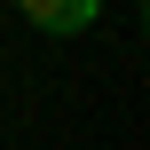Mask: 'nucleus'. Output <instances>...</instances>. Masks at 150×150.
<instances>
[{
  "label": "nucleus",
  "instance_id": "f257e3e1",
  "mask_svg": "<svg viewBox=\"0 0 150 150\" xmlns=\"http://www.w3.org/2000/svg\"><path fill=\"white\" fill-rule=\"evenodd\" d=\"M24 16H32L40 32H55V40H79V32H95L103 0H24Z\"/></svg>",
  "mask_w": 150,
  "mask_h": 150
}]
</instances>
